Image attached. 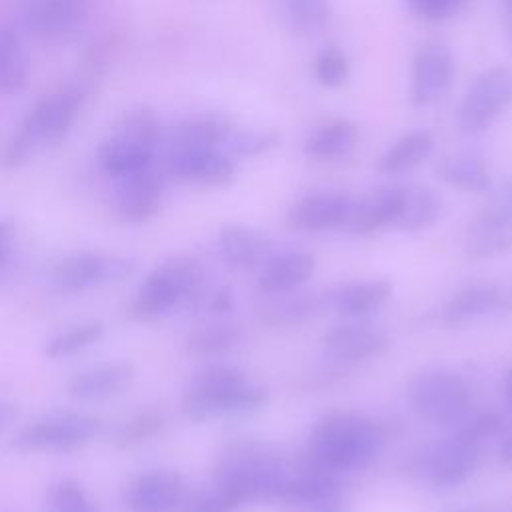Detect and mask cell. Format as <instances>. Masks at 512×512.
I'll return each mask as SVG.
<instances>
[{
  "instance_id": "1",
  "label": "cell",
  "mask_w": 512,
  "mask_h": 512,
  "mask_svg": "<svg viewBox=\"0 0 512 512\" xmlns=\"http://www.w3.org/2000/svg\"><path fill=\"white\" fill-rule=\"evenodd\" d=\"M286 474L282 456L270 444L238 438L216 456L212 492L230 510L252 502H276Z\"/></svg>"
},
{
  "instance_id": "2",
  "label": "cell",
  "mask_w": 512,
  "mask_h": 512,
  "mask_svg": "<svg viewBox=\"0 0 512 512\" xmlns=\"http://www.w3.org/2000/svg\"><path fill=\"white\" fill-rule=\"evenodd\" d=\"M384 440L378 422L354 412H330L310 434L306 462L336 476L362 470L380 456Z\"/></svg>"
},
{
  "instance_id": "3",
  "label": "cell",
  "mask_w": 512,
  "mask_h": 512,
  "mask_svg": "<svg viewBox=\"0 0 512 512\" xmlns=\"http://www.w3.org/2000/svg\"><path fill=\"white\" fill-rule=\"evenodd\" d=\"M268 400L266 388L254 384L240 368L208 364L186 384L182 406L190 420L204 422L216 416H242L256 412Z\"/></svg>"
},
{
  "instance_id": "4",
  "label": "cell",
  "mask_w": 512,
  "mask_h": 512,
  "mask_svg": "<svg viewBox=\"0 0 512 512\" xmlns=\"http://www.w3.org/2000/svg\"><path fill=\"white\" fill-rule=\"evenodd\" d=\"M80 106L82 92L76 88H66L40 100L2 148L0 166L18 168L38 146L58 144L74 124Z\"/></svg>"
},
{
  "instance_id": "5",
  "label": "cell",
  "mask_w": 512,
  "mask_h": 512,
  "mask_svg": "<svg viewBox=\"0 0 512 512\" xmlns=\"http://www.w3.org/2000/svg\"><path fill=\"white\" fill-rule=\"evenodd\" d=\"M202 284L204 272L198 260L188 256L170 258L144 278L128 312L138 322H154L184 298L196 296Z\"/></svg>"
},
{
  "instance_id": "6",
  "label": "cell",
  "mask_w": 512,
  "mask_h": 512,
  "mask_svg": "<svg viewBox=\"0 0 512 512\" xmlns=\"http://www.w3.org/2000/svg\"><path fill=\"white\" fill-rule=\"evenodd\" d=\"M412 410L432 424H456L472 406L470 382L450 368H428L418 372L408 388Z\"/></svg>"
},
{
  "instance_id": "7",
  "label": "cell",
  "mask_w": 512,
  "mask_h": 512,
  "mask_svg": "<svg viewBox=\"0 0 512 512\" xmlns=\"http://www.w3.org/2000/svg\"><path fill=\"white\" fill-rule=\"evenodd\" d=\"M100 420L86 412H54L20 428L10 440L16 452H76L98 432Z\"/></svg>"
},
{
  "instance_id": "8",
  "label": "cell",
  "mask_w": 512,
  "mask_h": 512,
  "mask_svg": "<svg viewBox=\"0 0 512 512\" xmlns=\"http://www.w3.org/2000/svg\"><path fill=\"white\" fill-rule=\"evenodd\" d=\"M512 104V70L494 66L484 70L466 90L456 124L466 134L488 128Z\"/></svg>"
},
{
  "instance_id": "9",
  "label": "cell",
  "mask_w": 512,
  "mask_h": 512,
  "mask_svg": "<svg viewBox=\"0 0 512 512\" xmlns=\"http://www.w3.org/2000/svg\"><path fill=\"white\" fill-rule=\"evenodd\" d=\"M134 262L124 256H106L98 252H78L62 258L54 268V282L66 292L120 282L132 274Z\"/></svg>"
},
{
  "instance_id": "10",
  "label": "cell",
  "mask_w": 512,
  "mask_h": 512,
  "mask_svg": "<svg viewBox=\"0 0 512 512\" xmlns=\"http://www.w3.org/2000/svg\"><path fill=\"white\" fill-rule=\"evenodd\" d=\"M480 460V446L470 444L458 436L440 442L418 458V472L440 490L464 484L476 470Z\"/></svg>"
},
{
  "instance_id": "11",
  "label": "cell",
  "mask_w": 512,
  "mask_h": 512,
  "mask_svg": "<svg viewBox=\"0 0 512 512\" xmlns=\"http://www.w3.org/2000/svg\"><path fill=\"white\" fill-rule=\"evenodd\" d=\"M454 78V56L442 42H426L414 54L410 72L412 106H430L450 88Z\"/></svg>"
},
{
  "instance_id": "12",
  "label": "cell",
  "mask_w": 512,
  "mask_h": 512,
  "mask_svg": "<svg viewBox=\"0 0 512 512\" xmlns=\"http://www.w3.org/2000/svg\"><path fill=\"white\" fill-rule=\"evenodd\" d=\"M166 168L174 178L202 186H224L234 178V160L220 148L172 146Z\"/></svg>"
},
{
  "instance_id": "13",
  "label": "cell",
  "mask_w": 512,
  "mask_h": 512,
  "mask_svg": "<svg viewBox=\"0 0 512 512\" xmlns=\"http://www.w3.org/2000/svg\"><path fill=\"white\" fill-rule=\"evenodd\" d=\"M352 196L338 190H316L294 200L286 212V224L298 232H326L344 228Z\"/></svg>"
},
{
  "instance_id": "14",
  "label": "cell",
  "mask_w": 512,
  "mask_h": 512,
  "mask_svg": "<svg viewBox=\"0 0 512 512\" xmlns=\"http://www.w3.org/2000/svg\"><path fill=\"white\" fill-rule=\"evenodd\" d=\"M186 498L188 486L174 470L140 474L124 492V502L132 512H172L180 508Z\"/></svg>"
},
{
  "instance_id": "15",
  "label": "cell",
  "mask_w": 512,
  "mask_h": 512,
  "mask_svg": "<svg viewBox=\"0 0 512 512\" xmlns=\"http://www.w3.org/2000/svg\"><path fill=\"white\" fill-rule=\"evenodd\" d=\"M390 344L384 330L366 322H348L330 328L322 336V348L340 362H362L380 356Z\"/></svg>"
},
{
  "instance_id": "16",
  "label": "cell",
  "mask_w": 512,
  "mask_h": 512,
  "mask_svg": "<svg viewBox=\"0 0 512 512\" xmlns=\"http://www.w3.org/2000/svg\"><path fill=\"white\" fill-rule=\"evenodd\" d=\"M162 206V184L152 168L120 178L114 194V214L124 224H142Z\"/></svg>"
},
{
  "instance_id": "17",
  "label": "cell",
  "mask_w": 512,
  "mask_h": 512,
  "mask_svg": "<svg viewBox=\"0 0 512 512\" xmlns=\"http://www.w3.org/2000/svg\"><path fill=\"white\" fill-rule=\"evenodd\" d=\"M84 12V0H28L24 26L36 38L62 40L80 26Z\"/></svg>"
},
{
  "instance_id": "18",
  "label": "cell",
  "mask_w": 512,
  "mask_h": 512,
  "mask_svg": "<svg viewBox=\"0 0 512 512\" xmlns=\"http://www.w3.org/2000/svg\"><path fill=\"white\" fill-rule=\"evenodd\" d=\"M218 250L228 268L236 272L260 270L272 254V240L258 228L226 224L218 230Z\"/></svg>"
},
{
  "instance_id": "19",
  "label": "cell",
  "mask_w": 512,
  "mask_h": 512,
  "mask_svg": "<svg viewBox=\"0 0 512 512\" xmlns=\"http://www.w3.org/2000/svg\"><path fill=\"white\" fill-rule=\"evenodd\" d=\"M316 258L306 250H282L272 252L260 266L256 286L262 296L284 294L298 290L314 274Z\"/></svg>"
},
{
  "instance_id": "20",
  "label": "cell",
  "mask_w": 512,
  "mask_h": 512,
  "mask_svg": "<svg viewBox=\"0 0 512 512\" xmlns=\"http://www.w3.org/2000/svg\"><path fill=\"white\" fill-rule=\"evenodd\" d=\"M156 144H150L126 130L116 128L98 150L102 170L120 180L152 168Z\"/></svg>"
},
{
  "instance_id": "21",
  "label": "cell",
  "mask_w": 512,
  "mask_h": 512,
  "mask_svg": "<svg viewBox=\"0 0 512 512\" xmlns=\"http://www.w3.org/2000/svg\"><path fill=\"white\" fill-rule=\"evenodd\" d=\"M400 202V186H380L360 198H352L344 228L352 236H372L394 226Z\"/></svg>"
},
{
  "instance_id": "22",
  "label": "cell",
  "mask_w": 512,
  "mask_h": 512,
  "mask_svg": "<svg viewBox=\"0 0 512 512\" xmlns=\"http://www.w3.org/2000/svg\"><path fill=\"white\" fill-rule=\"evenodd\" d=\"M134 376L136 370L130 362H108L72 374L66 392L78 400H106L122 394Z\"/></svg>"
},
{
  "instance_id": "23",
  "label": "cell",
  "mask_w": 512,
  "mask_h": 512,
  "mask_svg": "<svg viewBox=\"0 0 512 512\" xmlns=\"http://www.w3.org/2000/svg\"><path fill=\"white\" fill-rule=\"evenodd\" d=\"M324 308H328L326 294L300 292L298 288L292 292L266 296V302L258 308V316L266 326L274 328L300 326L320 316Z\"/></svg>"
},
{
  "instance_id": "24",
  "label": "cell",
  "mask_w": 512,
  "mask_h": 512,
  "mask_svg": "<svg viewBox=\"0 0 512 512\" xmlns=\"http://www.w3.org/2000/svg\"><path fill=\"white\" fill-rule=\"evenodd\" d=\"M392 294V284L386 278L348 282L326 294L328 308L348 318H362L382 308Z\"/></svg>"
},
{
  "instance_id": "25",
  "label": "cell",
  "mask_w": 512,
  "mask_h": 512,
  "mask_svg": "<svg viewBox=\"0 0 512 512\" xmlns=\"http://www.w3.org/2000/svg\"><path fill=\"white\" fill-rule=\"evenodd\" d=\"M502 286L494 282H472L450 296L442 310V322L462 326L500 308Z\"/></svg>"
},
{
  "instance_id": "26",
  "label": "cell",
  "mask_w": 512,
  "mask_h": 512,
  "mask_svg": "<svg viewBox=\"0 0 512 512\" xmlns=\"http://www.w3.org/2000/svg\"><path fill=\"white\" fill-rule=\"evenodd\" d=\"M436 176L450 188L484 194L492 188V178L486 162L474 152H450L444 154L436 166Z\"/></svg>"
},
{
  "instance_id": "27",
  "label": "cell",
  "mask_w": 512,
  "mask_h": 512,
  "mask_svg": "<svg viewBox=\"0 0 512 512\" xmlns=\"http://www.w3.org/2000/svg\"><path fill=\"white\" fill-rule=\"evenodd\" d=\"M358 126L346 118H332L316 126L304 140V154L316 160H342L358 146Z\"/></svg>"
},
{
  "instance_id": "28",
  "label": "cell",
  "mask_w": 512,
  "mask_h": 512,
  "mask_svg": "<svg viewBox=\"0 0 512 512\" xmlns=\"http://www.w3.org/2000/svg\"><path fill=\"white\" fill-rule=\"evenodd\" d=\"M442 214L440 196L428 186H400V202L394 228L402 232H420L438 222Z\"/></svg>"
},
{
  "instance_id": "29",
  "label": "cell",
  "mask_w": 512,
  "mask_h": 512,
  "mask_svg": "<svg viewBox=\"0 0 512 512\" xmlns=\"http://www.w3.org/2000/svg\"><path fill=\"white\" fill-rule=\"evenodd\" d=\"M432 150H434V136L428 130L424 128L410 130L400 138H396L380 154L376 168L386 176H398L414 170L424 160H428Z\"/></svg>"
},
{
  "instance_id": "30",
  "label": "cell",
  "mask_w": 512,
  "mask_h": 512,
  "mask_svg": "<svg viewBox=\"0 0 512 512\" xmlns=\"http://www.w3.org/2000/svg\"><path fill=\"white\" fill-rule=\"evenodd\" d=\"M272 10L290 34L314 36L330 22L328 0H270Z\"/></svg>"
},
{
  "instance_id": "31",
  "label": "cell",
  "mask_w": 512,
  "mask_h": 512,
  "mask_svg": "<svg viewBox=\"0 0 512 512\" xmlns=\"http://www.w3.org/2000/svg\"><path fill=\"white\" fill-rule=\"evenodd\" d=\"M510 246L512 228L490 222L480 214L468 224L462 242V250L468 260H488L508 252Z\"/></svg>"
},
{
  "instance_id": "32",
  "label": "cell",
  "mask_w": 512,
  "mask_h": 512,
  "mask_svg": "<svg viewBox=\"0 0 512 512\" xmlns=\"http://www.w3.org/2000/svg\"><path fill=\"white\" fill-rule=\"evenodd\" d=\"M234 124L220 114H198L174 128L172 146L220 148Z\"/></svg>"
},
{
  "instance_id": "33",
  "label": "cell",
  "mask_w": 512,
  "mask_h": 512,
  "mask_svg": "<svg viewBox=\"0 0 512 512\" xmlns=\"http://www.w3.org/2000/svg\"><path fill=\"white\" fill-rule=\"evenodd\" d=\"M28 80V58L14 28L0 26V92L18 94Z\"/></svg>"
},
{
  "instance_id": "34",
  "label": "cell",
  "mask_w": 512,
  "mask_h": 512,
  "mask_svg": "<svg viewBox=\"0 0 512 512\" xmlns=\"http://www.w3.org/2000/svg\"><path fill=\"white\" fill-rule=\"evenodd\" d=\"M240 340H242L240 326L232 322H214L190 332L184 346L192 356L210 358V356H220L232 350Z\"/></svg>"
},
{
  "instance_id": "35",
  "label": "cell",
  "mask_w": 512,
  "mask_h": 512,
  "mask_svg": "<svg viewBox=\"0 0 512 512\" xmlns=\"http://www.w3.org/2000/svg\"><path fill=\"white\" fill-rule=\"evenodd\" d=\"M280 136L268 128H236L232 126L220 150L234 158H258L278 144Z\"/></svg>"
},
{
  "instance_id": "36",
  "label": "cell",
  "mask_w": 512,
  "mask_h": 512,
  "mask_svg": "<svg viewBox=\"0 0 512 512\" xmlns=\"http://www.w3.org/2000/svg\"><path fill=\"white\" fill-rule=\"evenodd\" d=\"M104 334V324L100 320H88L82 324H76L60 334H56L52 340H48L44 354L52 360H60L72 354H78L86 350L88 346L96 344Z\"/></svg>"
},
{
  "instance_id": "37",
  "label": "cell",
  "mask_w": 512,
  "mask_h": 512,
  "mask_svg": "<svg viewBox=\"0 0 512 512\" xmlns=\"http://www.w3.org/2000/svg\"><path fill=\"white\" fill-rule=\"evenodd\" d=\"M46 512H98V506L88 498L80 482L62 478L48 490Z\"/></svg>"
},
{
  "instance_id": "38",
  "label": "cell",
  "mask_w": 512,
  "mask_h": 512,
  "mask_svg": "<svg viewBox=\"0 0 512 512\" xmlns=\"http://www.w3.org/2000/svg\"><path fill=\"white\" fill-rule=\"evenodd\" d=\"M164 416L156 410H146V412H138L134 418H130L116 434L114 444L122 450H130L136 448L144 442H148L150 438H154L156 434L162 432L164 428Z\"/></svg>"
},
{
  "instance_id": "39",
  "label": "cell",
  "mask_w": 512,
  "mask_h": 512,
  "mask_svg": "<svg viewBox=\"0 0 512 512\" xmlns=\"http://www.w3.org/2000/svg\"><path fill=\"white\" fill-rule=\"evenodd\" d=\"M350 64L338 46L322 48L314 58V78L324 88H338L348 80Z\"/></svg>"
},
{
  "instance_id": "40",
  "label": "cell",
  "mask_w": 512,
  "mask_h": 512,
  "mask_svg": "<svg viewBox=\"0 0 512 512\" xmlns=\"http://www.w3.org/2000/svg\"><path fill=\"white\" fill-rule=\"evenodd\" d=\"M502 430V416L494 410H482V412H474L472 416H464L460 420V428L454 432V436L482 446V442H486L488 438H494L498 432Z\"/></svg>"
},
{
  "instance_id": "41",
  "label": "cell",
  "mask_w": 512,
  "mask_h": 512,
  "mask_svg": "<svg viewBox=\"0 0 512 512\" xmlns=\"http://www.w3.org/2000/svg\"><path fill=\"white\" fill-rule=\"evenodd\" d=\"M480 216L500 226L512 228V174L488 196Z\"/></svg>"
},
{
  "instance_id": "42",
  "label": "cell",
  "mask_w": 512,
  "mask_h": 512,
  "mask_svg": "<svg viewBox=\"0 0 512 512\" xmlns=\"http://www.w3.org/2000/svg\"><path fill=\"white\" fill-rule=\"evenodd\" d=\"M468 0H406L408 8L426 22H442L456 16Z\"/></svg>"
},
{
  "instance_id": "43",
  "label": "cell",
  "mask_w": 512,
  "mask_h": 512,
  "mask_svg": "<svg viewBox=\"0 0 512 512\" xmlns=\"http://www.w3.org/2000/svg\"><path fill=\"white\" fill-rule=\"evenodd\" d=\"M182 512H232L214 492L188 496L182 504Z\"/></svg>"
},
{
  "instance_id": "44",
  "label": "cell",
  "mask_w": 512,
  "mask_h": 512,
  "mask_svg": "<svg viewBox=\"0 0 512 512\" xmlns=\"http://www.w3.org/2000/svg\"><path fill=\"white\" fill-rule=\"evenodd\" d=\"M196 296L204 298V308L212 314H224L232 308V294L226 288H214L208 294H204L200 288Z\"/></svg>"
},
{
  "instance_id": "45",
  "label": "cell",
  "mask_w": 512,
  "mask_h": 512,
  "mask_svg": "<svg viewBox=\"0 0 512 512\" xmlns=\"http://www.w3.org/2000/svg\"><path fill=\"white\" fill-rule=\"evenodd\" d=\"M310 512H348L342 490H336V492L324 496L322 500H318L316 504H312Z\"/></svg>"
},
{
  "instance_id": "46",
  "label": "cell",
  "mask_w": 512,
  "mask_h": 512,
  "mask_svg": "<svg viewBox=\"0 0 512 512\" xmlns=\"http://www.w3.org/2000/svg\"><path fill=\"white\" fill-rule=\"evenodd\" d=\"M14 238V224L10 220H0V268L6 264Z\"/></svg>"
},
{
  "instance_id": "47",
  "label": "cell",
  "mask_w": 512,
  "mask_h": 512,
  "mask_svg": "<svg viewBox=\"0 0 512 512\" xmlns=\"http://www.w3.org/2000/svg\"><path fill=\"white\" fill-rule=\"evenodd\" d=\"M18 414V408L12 402L0 400V430H4Z\"/></svg>"
},
{
  "instance_id": "48",
  "label": "cell",
  "mask_w": 512,
  "mask_h": 512,
  "mask_svg": "<svg viewBox=\"0 0 512 512\" xmlns=\"http://www.w3.org/2000/svg\"><path fill=\"white\" fill-rule=\"evenodd\" d=\"M498 456H500V462H502L506 468H512V432H510V434L504 438V442L500 444Z\"/></svg>"
},
{
  "instance_id": "49",
  "label": "cell",
  "mask_w": 512,
  "mask_h": 512,
  "mask_svg": "<svg viewBox=\"0 0 512 512\" xmlns=\"http://www.w3.org/2000/svg\"><path fill=\"white\" fill-rule=\"evenodd\" d=\"M500 308L504 310H512V286L502 290V300H500Z\"/></svg>"
},
{
  "instance_id": "50",
  "label": "cell",
  "mask_w": 512,
  "mask_h": 512,
  "mask_svg": "<svg viewBox=\"0 0 512 512\" xmlns=\"http://www.w3.org/2000/svg\"><path fill=\"white\" fill-rule=\"evenodd\" d=\"M504 392H506L508 402L512 404V370L506 374V380H504Z\"/></svg>"
},
{
  "instance_id": "51",
  "label": "cell",
  "mask_w": 512,
  "mask_h": 512,
  "mask_svg": "<svg viewBox=\"0 0 512 512\" xmlns=\"http://www.w3.org/2000/svg\"><path fill=\"white\" fill-rule=\"evenodd\" d=\"M444 512H488L482 508H454V510H444Z\"/></svg>"
},
{
  "instance_id": "52",
  "label": "cell",
  "mask_w": 512,
  "mask_h": 512,
  "mask_svg": "<svg viewBox=\"0 0 512 512\" xmlns=\"http://www.w3.org/2000/svg\"><path fill=\"white\" fill-rule=\"evenodd\" d=\"M504 4L508 6V10H512V0H504Z\"/></svg>"
}]
</instances>
